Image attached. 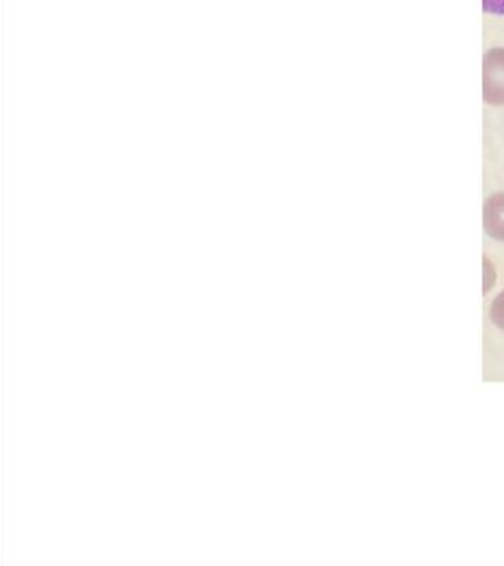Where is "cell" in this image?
<instances>
[{"mask_svg": "<svg viewBox=\"0 0 504 566\" xmlns=\"http://www.w3.org/2000/svg\"><path fill=\"white\" fill-rule=\"evenodd\" d=\"M484 230L491 239L504 243V191L490 196L484 205Z\"/></svg>", "mask_w": 504, "mask_h": 566, "instance_id": "2", "label": "cell"}, {"mask_svg": "<svg viewBox=\"0 0 504 566\" xmlns=\"http://www.w3.org/2000/svg\"><path fill=\"white\" fill-rule=\"evenodd\" d=\"M484 101L504 107V48H494L484 59Z\"/></svg>", "mask_w": 504, "mask_h": 566, "instance_id": "1", "label": "cell"}, {"mask_svg": "<svg viewBox=\"0 0 504 566\" xmlns=\"http://www.w3.org/2000/svg\"><path fill=\"white\" fill-rule=\"evenodd\" d=\"M495 270L493 262L484 258V293H489L494 287Z\"/></svg>", "mask_w": 504, "mask_h": 566, "instance_id": "4", "label": "cell"}, {"mask_svg": "<svg viewBox=\"0 0 504 566\" xmlns=\"http://www.w3.org/2000/svg\"><path fill=\"white\" fill-rule=\"evenodd\" d=\"M484 11L491 15H504V0H482Z\"/></svg>", "mask_w": 504, "mask_h": 566, "instance_id": "5", "label": "cell"}, {"mask_svg": "<svg viewBox=\"0 0 504 566\" xmlns=\"http://www.w3.org/2000/svg\"><path fill=\"white\" fill-rule=\"evenodd\" d=\"M490 318L495 327L504 332V291L491 304Z\"/></svg>", "mask_w": 504, "mask_h": 566, "instance_id": "3", "label": "cell"}]
</instances>
